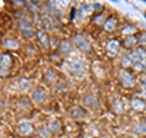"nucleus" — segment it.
Instances as JSON below:
<instances>
[{
    "label": "nucleus",
    "instance_id": "f257e3e1",
    "mask_svg": "<svg viewBox=\"0 0 146 138\" xmlns=\"http://www.w3.org/2000/svg\"><path fill=\"white\" fill-rule=\"evenodd\" d=\"M68 70H70L71 75L74 77H80L85 73V67L79 60H73L68 64Z\"/></svg>",
    "mask_w": 146,
    "mask_h": 138
},
{
    "label": "nucleus",
    "instance_id": "f03ea898",
    "mask_svg": "<svg viewBox=\"0 0 146 138\" xmlns=\"http://www.w3.org/2000/svg\"><path fill=\"white\" fill-rule=\"evenodd\" d=\"M129 56L131 59V61H133V66L134 65H146V50L141 48L136 49Z\"/></svg>",
    "mask_w": 146,
    "mask_h": 138
},
{
    "label": "nucleus",
    "instance_id": "7ed1b4c3",
    "mask_svg": "<svg viewBox=\"0 0 146 138\" xmlns=\"http://www.w3.org/2000/svg\"><path fill=\"white\" fill-rule=\"evenodd\" d=\"M118 80H119L122 86L128 87V88H129V87H134L135 86V78H134V76L131 75L130 72L125 71V70L119 71V73H118Z\"/></svg>",
    "mask_w": 146,
    "mask_h": 138
},
{
    "label": "nucleus",
    "instance_id": "20e7f679",
    "mask_svg": "<svg viewBox=\"0 0 146 138\" xmlns=\"http://www.w3.org/2000/svg\"><path fill=\"white\" fill-rule=\"evenodd\" d=\"M72 40L82 52H90L91 50V45L89 43V40L82 34H74L72 37Z\"/></svg>",
    "mask_w": 146,
    "mask_h": 138
},
{
    "label": "nucleus",
    "instance_id": "39448f33",
    "mask_svg": "<svg viewBox=\"0 0 146 138\" xmlns=\"http://www.w3.org/2000/svg\"><path fill=\"white\" fill-rule=\"evenodd\" d=\"M12 64V58L9 53H5L1 55V61H0V67H1V75L4 76L5 73H7L9 68L11 67Z\"/></svg>",
    "mask_w": 146,
    "mask_h": 138
},
{
    "label": "nucleus",
    "instance_id": "423d86ee",
    "mask_svg": "<svg viewBox=\"0 0 146 138\" xmlns=\"http://www.w3.org/2000/svg\"><path fill=\"white\" fill-rule=\"evenodd\" d=\"M83 103H84V107L85 108L91 109V110L98 109V107H99V100H98L96 96L93 95V94L85 95L84 99H83Z\"/></svg>",
    "mask_w": 146,
    "mask_h": 138
},
{
    "label": "nucleus",
    "instance_id": "0eeeda50",
    "mask_svg": "<svg viewBox=\"0 0 146 138\" xmlns=\"http://www.w3.org/2000/svg\"><path fill=\"white\" fill-rule=\"evenodd\" d=\"M106 52L110 56H116L119 52V43L117 39H111L106 45Z\"/></svg>",
    "mask_w": 146,
    "mask_h": 138
},
{
    "label": "nucleus",
    "instance_id": "6e6552de",
    "mask_svg": "<svg viewBox=\"0 0 146 138\" xmlns=\"http://www.w3.org/2000/svg\"><path fill=\"white\" fill-rule=\"evenodd\" d=\"M130 107L133 110H135V111H144V110L146 109V103L144 99L141 98H138V96H135V98H133L130 100Z\"/></svg>",
    "mask_w": 146,
    "mask_h": 138
},
{
    "label": "nucleus",
    "instance_id": "1a4fd4ad",
    "mask_svg": "<svg viewBox=\"0 0 146 138\" xmlns=\"http://www.w3.org/2000/svg\"><path fill=\"white\" fill-rule=\"evenodd\" d=\"M57 50H58V53H60L61 55H68L71 52H72V43L70 42V40H67V39H63L61 40L60 43H58V47H57Z\"/></svg>",
    "mask_w": 146,
    "mask_h": 138
},
{
    "label": "nucleus",
    "instance_id": "9d476101",
    "mask_svg": "<svg viewBox=\"0 0 146 138\" xmlns=\"http://www.w3.org/2000/svg\"><path fill=\"white\" fill-rule=\"evenodd\" d=\"M71 117L74 120H83L86 117V111L80 107H73L71 109Z\"/></svg>",
    "mask_w": 146,
    "mask_h": 138
},
{
    "label": "nucleus",
    "instance_id": "9b49d317",
    "mask_svg": "<svg viewBox=\"0 0 146 138\" xmlns=\"http://www.w3.org/2000/svg\"><path fill=\"white\" fill-rule=\"evenodd\" d=\"M33 131H34V127L29 122H23L17 127V132L20 133L21 136H29V135H32Z\"/></svg>",
    "mask_w": 146,
    "mask_h": 138
},
{
    "label": "nucleus",
    "instance_id": "f8f14e48",
    "mask_svg": "<svg viewBox=\"0 0 146 138\" xmlns=\"http://www.w3.org/2000/svg\"><path fill=\"white\" fill-rule=\"evenodd\" d=\"M46 98V93H45V90L43 88H38L33 92V94H32V99H33L34 103H42L43 100H45Z\"/></svg>",
    "mask_w": 146,
    "mask_h": 138
},
{
    "label": "nucleus",
    "instance_id": "ddd939ff",
    "mask_svg": "<svg viewBox=\"0 0 146 138\" xmlns=\"http://www.w3.org/2000/svg\"><path fill=\"white\" fill-rule=\"evenodd\" d=\"M138 43H139V40L136 39L134 36H127L125 39L122 42V45H123V48H125V49H131Z\"/></svg>",
    "mask_w": 146,
    "mask_h": 138
},
{
    "label": "nucleus",
    "instance_id": "4468645a",
    "mask_svg": "<svg viewBox=\"0 0 146 138\" xmlns=\"http://www.w3.org/2000/svg\"><path fill=\"white\" fill-rule=\"evenodd\" d=\"M36 36H38L39 42H40V44H42V47H43L44 49H49V47H50V40H49L48 34L45 33L44 31H38Z\"/></svg>",
    "mask_w": 146,
    "mask_h": 138
},
{
    "label": "nucleus",
    "instance_id": "2eb2a0df",
    "mask_svg": "<svg viewBox=\"0 0 146 138\" xmlns=\"http://www.w3.org/2000/svg\"><path fill=\"white\" fill-rule=\"evenodd\" d=\"M117 26H118V22H117L116 18L115 17H108L104 23V28H105V31L111 32V31H115L117 28Z\"/></svg>",
    "mask_w": 146,
    "mask_h": 138
},
{
    "label": "nucleus",
    "instance_id": "dca6fc26",
    "mask_svg": "<svg viewBox=\"0 0 146 138\" xmlns=\"http://www.w3.org/2000/svg\"><path fill=\"white\" fill-rule=\"evenodd\" d=\"M112 111L115 114H123L124 113V105L121 99H115L112 103Z\"/></svg>",
    "mask_w": 146,
    "mask_h": 138
},
{
    "label": "nucleus",
    "instance_id": "f3484780",
    "mask_svg": "<svg viewBox=\"0 0 146 138\" xmlns=\"http://www.w3.org/2000/svg\"><path fill=\"white\" fill-rule=\"evenodd\" d=\"M4 47L7 48V49H15V48H18V42L16 39H12V38L5 39V42H4Z\"/></svg>",
    "mask_w": 146,
    "mask_h": 138
},
{
    "label": "nucleus",
    "instance_id": "a211bd4d",
    "mask_svg": "<svg viewBox=\"0 0 146 138\" xmlns=\"http://www.w3.org/2000/svg\"><path fill=\"white\" fill-rule=\"evenodd\" d=\"M18 87H20L21 90H27L31 87V82L27 78H21L20 82H18Z\"/></svg>",
    "mask_w": 146,
    "mask_h": 138
},
{
    "label": "nucleus",
    "instance_id": "6ab92c4d",
    "mask_svg": "<svg viewBox=\"0 0 146 138\" xmlns=\"http://www.w3.org/2000/svg\"><path fill=\"white\" fill-rule=\"evenodd\" d=\"M121 64H122L123 67H130V66H133V61H131V59H130L129 55H124V56L122 58Z\"/></svg>",
    "mask_w": 146,
    "mask_h": 138
},
{
    "label": "nucleus",
    "instance_id": "aec40b11",
    "mask_svg": "<svg viewBox=\"0 0 146 138\" xmlns=\"http://www.w3.org/2000/svg\"><path fill=\"white\" fill-rule=\"evenodd\" d=\"M49 128L51 130V132H55V133L60 132L61 131V123H60V121H52L51 123H50Z\"/></svg>",
    "mask_w": 146,
    "mask_h": 138
},
{
    "label": "nucleus",
    "instance_id": "412c9836",
    "mask_svg": "<svg viewBox=\"0 0 146 138\" xmlns=\"http://www.w3.org/2000/svg\"><path fill=\"white\" fill-rule=\"evenodd\" d=\"M51 130L48 127H42V128H39V135L40 137H43V138H49L50 136H51Z\"/></svg>",
    "mask_w": 146,
    "mask_h": 138
},
{
    "label": "nucleus",
    "instance_id": "4be33fe9",
    "mask_svg": "<svg viewBox=\"0 0 146 138\" xmlns=\"http://www.w3.org/2000/svg\"><path fill=\"white\" fill-rule=\"evenodd\" d=\"M136 31H138V29H136L135 26H127V27H124V28L122 29V34H129V36H131V33H135Z\"/></svg>",
    "mask_w": 146,
    "mask_h": 138
},
{
    "label": "nucleus",
    "instance_id": "5701e85b",
    "mask_svg": "<svg viewBox=\"0 0 146 138\" xmlns=\"http://www.w3.org/2000/svg\"><path fill=\"white\" fill-rule=\"evenodd\" d=\"M21 33L23 34L26 38H33L35 32H34V29H25V31H21Z\"/></svg>",
    "mask_w": 146,
    "mask_h": 138
},
{
    "label": "nucleus",
    "instance_id": "b1692460",
    "mask_svg": "<svg viewBox=\"0 0 146 138\" xmlns=\"http://www.w3.org/2000/svg\"><path fill=\"white\" fill-rule=\"evenodd\" d=\"M56 1V4L58 6H61L63 9H66L68 5H70V3H71V0H55Z\"/></svg>",
    "mask_w": 146,
    "mask_h": 138
},
{
    "label": "nucleus",
    "instance_id": "393cba45",
    "mask_svg": "<svg viewBox=\"0 0 146 138\" xmlns=\"http://www.w3.org/2000/svg\"><path fill=\"white\" fill-rule=\"evenodd\" d=\"M136 128H138V130H136V132H138V133L146 135V123H145V125H138V126H136Z\"/></svg>",
    "mask_w": 146,
    "mask_h": 138
},
{
    "label": "nucleus",
    "instance_id": "a878e982",
    "mask_svg": "<svg viewBox=\"0 0 146 138\" xmlns=\"http://www.w3.org/2000/svg\"><path fill=\"white\" fill-rule=\"evenodd\" d=\"M139 43L141 45H146V32H143L139 37Z\"/></svg>",
    "mask_w": 146,
    "mask_h": 138
},
{
    "label": "nucleus",
    "instance_id": "bb28decb",
    "mask_svg": "<svg viewBox=\"0 0 146 138\" xmlns=\"http://www.w3.org/2000/svg\"><path fill=\"white\" fill-rule=\"evenodd\" d=\"M45 78H46L48 81H52L54 78H55V73H54V71L49 70L46 73H45Z\"/></svg>",
    "mask_w": 146,
    "mask_h": 138
},
{
    "label": "nucleus",
    "instance_id": "cd10ccee",
    "mask_svg": "<svg viewBox=\"0 0 146 138\" xmlns=\"http://www.w3.org/2000/svg\"><path fill=\"white\" fill-rule=\"evenodd\" d=\"M95 22L99 25H102V22H104V16H98V17H95ZM105 23V22H104Z\"/></svg>",
    "mask_w": 146,
    "mask_h": 138
},
{
    "label": "nucleus",
    "instance_id": "c85d7f7f",
    "mask_svg": "<svg viewBox=\"0 0 146 138\" xmlns=\"http://www.w3.org/2000/svg\"><path fill=\"white\" fill-rule=\"evenodd\" d=\"M144 96L146 98V87H145V89H144Z\"/></svg>",
    "mask_w": 146,
    "mask_h": 138
},
{
    "label": "nucleus",
    "instance_id": "c756f323",
    "mask_svg": "<svg viewBox=\"0 0 146 138\" xmlns=\"http://www.w3.org/2000/svg\"><path fill=\"white\" fill-rule=\"evenodd\" d=\"M112 1H115V3H118V1H117V0H112Z\"/></svg>",
    "mask_w": 146,
    "mask_h": 138
},
{
    "label": "nucleus",
    "instance_id": "7c9ffc66",
    "mask_svg": "<svg viewBox=\"0 0 146 138\" xmlns=\"http://www.w3.org/2000/svg\"><path fill=\"white\" fill-rule=\"evenodd\" d=\"M141 1H144V3H146V0H141Z\"/></svg>",
    "mask_w": 146,
    "mask_h": 138
},
{
    "label": "nucleus",
    "instance_id": "2f4dec72",
    "mask_svg": "<svg viewBox=\"0 0 146 138\" xmlns=\"http://www.w3.org/2000/svg\"><path fill=\"white\" fill-rule=\"evenodd\" d=\"M145 18H146V12H145Z\"/></svg>",
    "mask_w": 146,
    "mask_h": 138
},
{
    "label": "nucleus",
    "instance_id": "473e14b6",
    "mask_svg": "<svg viewBox=\"0 0 146 138\" xmlns=\"http://www.w3.org/2000/svg\"><path fill=\"white\" fill-rule=\"evenodd\" d=\"M89 138H94V137H89Z\"/></svg>",
    "mask_w": 146,
    "mask_h": 138
},
{
    "label": "nucleus",
    "instance_id": "72a5a7b5",
    "mask_svg": "<svg viewBox=\"0 0 146 138\" xmlns=\"http://www.w3.org/2000/svg\"><path fill=\"white\" fill-rule=\"evenodd\" d=\"M145 123H146V119H145Z\"/></svg>",
    "mask_w": 146,
    "mask_h": 138
},
{
    "label": "nucleus",
    "instance_id": "f704fd0d",
    "mask_svg": "<svg viewBox=\"0 0 146 138\" xmlns=\"http://www.w3.org/2000/svg\"><path fill=\"white\" fill-rule=\"evenodd\" d=\"M145 138H146V137H145Z\"/></svg>",
    "mask_w": 146,
    "mask_h": 138
}]
</instances>
